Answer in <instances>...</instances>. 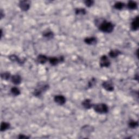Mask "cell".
<instances>
[{"mask_svg":"<svg viewBox=\"0 0 139 139\" xmlns=\"http://www.w3.org/2000/svg\"><path fill=\"white\" fill-rule=\"evenodd\" d=\"M30 2L29 1H21L19 3V7L23 11H27L30 8Z\"/></svg>","mask_w":139,"mask_h":139,"instance_id":"4","label":"cell"},{"mask_svg":"<svg viewBox=\"0 0 139 139\" xmlns=\"http://www.w3.org/2000/svg\"><path fill=\"white\" fill-rule=\"evenodd\" d=\"M124 4L123 3V2H116L114 5L115 8L116 9H118V10H121V9L124 8Z\"/></svg>","mask_w":139,"mask_h":139,"instance_id":"19","label":"cell"},{"mask_svg":"<svg viewBox=\"0 0 139 139\" xmlns=\"http://www.w3.org/2000/svg\"><path fill=\"white\" fill-rule=\"evenodd\" d=\"M9 59L12 62H16L19 64H22V62L21 61V60L18 58V56L15 55H11L9 56Z\"/></svg>","mask_w":139,"mask_h":139,"instance_id":"17","label":"cell"},{"mask_svg":"<svg viewBox=\"0 0 139 139\" xmlns=\"http://www.w3.org/2000/svg\"><path fill=\"white\" fill-rule=\"evenodd\" d=\"M82 105L83 107L85 108V109H89L93 107V104H92L91 100L89 99H86L83 102H82Z\"/></svg>","mask_w":139,"mask_h":139,"instance_id":"12","label":"cell"},{"mask_svg":"<svg viewBox=\"0 0 139 139\" xmlns=\"http://www.w3.org/2000/svg\"><path fill=\"white\" fill-rule=\"evenodd\" d=\"M84 42H85L86 44L93 45L96 44V42H97V39L95 37H86V38L84 39Z\"/></svg>","mask_w":139,"mask_h":139,"instance_id":"10","label":"cell"},{"mask_svg":"<svg viewBox=\"0 0 139 139\" xmlns=\"http://www.w3.org/2000/svg\"><path fill=\"white\" fill-rule=\"evenodd\" d=\"M41 93H42L41 91L39 89H35L34 91V95L38 97V96H40L41 95Z\"/></svg>","mask_w":139,"mask_h":139,"instance_id":"25","label":"cell"},{"mask_svg":"<svg viewBox=\"0 0 139 139\" xmlns=\"http://www.w3.org/2000/svg\"><path fill=\"white\" fill-rule=\"evenodd\" d=\"M120 54H121V52L120 51L117 50V49H114V50H111L109 52V56L111 58H115L118 56Z\"/></svg>","mask_w":139,"mask_h":139,"instance_id":"14","label":"cell"},{"mask_svg":"<svg viewBox=\"0 0 139 139\" xmlns=\"http://www.w3.org/2000/svg\"><path fill=\"white\" fill-rule=\"evenodd\" d=\"M48 61L52 65H56L59 62L64 61V58L63 56H61L60 58H56V57H51L48 58Z\"/></svg>","mask_w":139,"mask_h":139,"instance_id":"7","label":"cell"},{"mask_svg":"<svg viewBox=\"0 0 139 139\" xmlns=\"http://www.w3.org/2000/svg\"><path fill=\"white\" fill-rule=\"evenodd\" d=\"M93 130V128L91 126H85L82 128V131L83 133L85 134V135H88L87 134H89L92 132V131Z\"/></svg>","mask_w":139,"mask_h":139,"instance_id":"13","label":"cell"},{"mask_svg":"<svg viewBox=\"0 0 139 139\" xmlns=\"http://www.w3.org/2000/svg\"><path fill=\"white\" fill-rule=\"evenodd\" d=\"M139 27V16H137L134 19L133 21L131 22V29L133 30H136L138 29Z\"/></svg>","mask_w":139,"mask_h":139,"instance_id":"8","label":"cell"},{"mask_svg":"<svg viewBox=\"0 0 139 139\" xmlns=\"http://www.w3.org/2000/svg\"><path fill=\"white\" fill-rule=\"evenodd\" d=\"M11 82H13V83L16 85L20 84L21 82V77L18 74H15L12 77H11Z\"/></svg>","mask_w":139,"mask_h":139,"instance_id":"9","label":"cell"},{"mask_svg":"<svg viewBox=\"0 0 139 139\" xmlns=\"http://www.w3.org/2000/svg\"><path fill=\"white\" fill-rule=\"evenodd\" d=\"M94 110L96 112L100 114H105L108 112V107L104 103H100V104H97L94 105L93 107Z\"/></svg>","mask_w":139,"mask_h":139,"instance_id":"2","label":"cell"},{"mask_svg":"<svg viewBox=\"0 0 139 139\" xmlns=\"http://www.w3.org/2000/svg\"><path fill=\"white\" fill-rule=\"evenodd\" d=\"M18 138L19 139H28V138H29L28 136H27L25 135H23V134H20V135L19 136Z\"/></svg>","mask_w":139,"mask_h":139,"instance_id":"27","label":"cell"},{"mask_svg":"<svg viewBox=\"0 0 139 139\" xmlns=\"http://www.w3.org/2000/svg\"><path fill=\"white\" fill-rule=\"evenodd\" d=\"M99 29L103 32L110 33L113 31L114 29V25L110 22L103 21L99 26Z\"/></svg>","mask_w":139,"mask_h":139,"instance_id":"1","label":"cell"},{"mask_svg":"<svg viewBox=\"0 0 139 139\" xmlns=\"http://www.w3.org/2000/svg\"><path fill=\"white\" fill-rule=\"evenodd\" d=\"M95 83H96V80L94 78L92 79L91 81L89 82V87H90V88H91V87L93 86L94 85H95Z\"/></svg>","mask_w":139,"mask_h":139,"instance_id":"26","label":"cell"},{"mask_svg":"<svg viewBox=\"0 0 139 139\" xmlns=\"http://www.w3.org/2000/svg\"><path fill=\"white\" fill-rule=\"evenodd\" d=\"M75 13L77 15H79V14H85L86 10L84 8H77L75 10Z\"/></svg>","mask_w":139,"mask_h":139,"instance_id":"23","label":"cell"},{"mask_svg":"<svg viewBox=\"0 0 139 139\" xmlns=\"http://www.w3.org/2000/svg\"><path fill=\"white\" fill-rule=\"evenodd\" d=\"M10 127V124L7 122H2L1 125V131H3L8 129Z\"/></svg>","mask_w":139,"mask_h":139,"instance_id":"18","label":"cell"},{"mask_svg":"<svg viewBox=\"0 0 139 139\" xmlns=\"http://www.w3.org/2000/svg\"><path fill=\"white\" fill-rule=\"evenodd\" d=\"M11 93L13 95L15 96H19L20 94V91L19 89L16 87H13L11 89Z\"/></svg>","mask_w":139,"mask_h":139,"instance_id":"20","label":"cell"},{"mask_svg":"<svg viewBox=\"0 0 139 139\" xmlns=\"http://www.w3.org/2000/svg\"><path fill=\"white\" fill-rule=\"evenodd\" d=\"M55 102L59 105H63L66 102V98L62 95H56L54 98Z\"/></svg>","mask_w":139,"mask_h":139,"instance_id":"6","label":"cell"},{"mask_svg":"<svg viewBox=\"0 0 139 139\" xmlns=\"http://www.w3.org/2000/svg\"><path fill=\"white\" fill-rule=\"evenodd\" d=\"M102 86L108 91H112L114 90V86L110 81H105L102 83Z\"/></svg>","mask_w":139,"mask_h":139,"instance_id":"5","label":"cell"},{"mask_svg":"<svg viewBox=\"0 0 139 139\" xmlns=\"http://www.w3.org/2000/svg\"><path fill=\"white\" fill-rule=\"evenodd\" d=\"M127 7L129 9H131V10H134V9H136L138 7V4L134 1H129L128 4H127Z\"/></svg>","mask_w":139,"mask_h":139,"instance_id":"15","label":"cell"},{"mask_svg":"<svg viewBox=\"0 0 139 139\" xmlns=\"http://www.w3.org/2000/svg\"><path fill=\"white\" fill-rule=\"evenodd\" d=\"M10 77V73L8 72L2 73L1 74V78L3 80H8V79H9Z\"/></svg>","mask_w":139,"mask_h":139,"instance_id":"22","label":"cell"},{"mask_svg":"<svg viewBox=\"0 0 139 139\" xmlns=\"http://www.w3.org/2000/svg\"><path fill=\"white\" fill-rule=\"evenodd\" d=\"M84 3L87 7H90L93 5L94 2L93 1H91V0H88V1H85Z\"/></svg>","mask_w":139,"mask_h":139,"instance_id":"24","label":"cell"},{"mask_svg":"<svg viewBox=\"0 0 139 139\" xmlns=\"http://www.w3.org/2000/svg\"><path fill=\"white\" fill-rule=\"evenodd\" d=\"M43 35H44V37H46V38L51 39V38H52L54 35H53V32H52L51 31H46L43 34Z\"/></svg>","mask_w":139,"mask_h":139,"instance_id":"21","label":"cell"},{"mask_svg":"<svg viewBox=\"0 0 139 139\" xmlns=\"http://www.w3.org/2000/svg\"><path fill=\"white\" fill-rule=\"evenodd\" d=\"M48 60V58L46 56L40 55L37 56V60L38 63L40 64H44Z\"/></svg>","mask_w":139,"mask_h":139,"instance_id":"11","label":"cell"},{"mask_svg":"<svg viewBox=\"0 0 139 139\" xmlns=\"http://www.w3.org/2000/svg\"><path fill=\"white\" fill-rule=\"evenodd\" d=\"M1 19H2L3 18V11H2V10H1Z\"/></svg>","mask_w":139,"mask_h":139,"instance_id":"28","label":"cell"},{"mask_svg":"<svg viewBox=\"0 0 139 139\" xmlns=\"http://www.w3.org/2000/svg\"><path fill=\"white\" fill-rule=\"evenodd\" d=\"M110 65L109 59L106 56H103L100 59V66L102 67H108Z\"/></svg>","mask_w":139,"mask_h":139,"instance_id":"3","label":"cell"},{"mask_svg":"<svg viewBox=\"0 0 139 139\" xmlns=\"http://www.w3.org/2000/svg\"><path fill=\"white\" fill-rule=\"evenodd\" d=\"M128 125L130 128L134 129L138 127L139 123L138 121H134V120H130V121L129 122Z\"/></svg>","mask_w":139,"mask_h":139,"instance_id":"16","label":"cell"}]
</instances>
